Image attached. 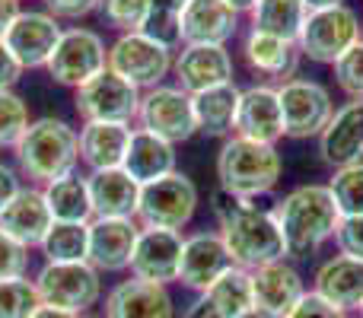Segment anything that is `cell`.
I'll list each match as a JSON object with an SVG mask.
<instances>
[{"label": "cell", "mask_w": 363, "mask_h": 318, "mask_svg": "<svg viewBox=\"0 0 363 318\" xmlns=\"http://www.w3.org/2000/svg\"><path fill=\"white\" fill-rule=\"evenodd\" d=\"M182 318H220V315H217V309L207 302V296L198 293V296H194V302L185 309V315H182Z\"/></svg>", "instance_id": "cell-46"}, {"label": "cell", "mask_w": 363, "mask_h": 318, "mask_svg": "<svg viewBox=\"0 0 363 318\" xmlns=\"http://www.w3.org/2000/svg\"><path fill=\"white\" fill-rule=\"evenodd\" d=\"M242 57L255 74L284 83V80H290V76H296V67H300L303 55H300V48H296V42L249 29L242 38Z\"/></svg>", "instance_id": "cell-27"}, {"label": "cell", "mask_w": 363, "mask_h": 318, "mask_svg": "<svg viewBox=\"0 0 363 318\" xmlns=\"http://www.w3.org/2000/svg\"><path fill=\"white\" fill-rule=\"evenodd\" d=\"M32 283L45 306L74 315H86L102 300V274L89 261H45Z\"/></svg>", "instance_id": "cell-6"}, {"label": "cell", "mask_w": 363, "mask_h": 318, "mask_svg": "<svg viewBox=\"0 0 363 318\" xmlns=\"http://www.w3.org/2000/svg\"><path fill=\"white\" fill-rule=\"evenodd\" d=\"M277 99L284 112V137L309 140L319 137L335 115V102L328 86L309 76H290L277 83Z\"/></svg>", "instance_id": "cell-9"}, {"label": "cell", "mask_w": 363, "mask_h": 318, "mask_svg": "<svg viewBox=\"0 0 363 318\" xmlns=\"http://www.w3.org/2000/svg\"><path fill=\"white\" fill-rule=\"evenodd\" d=\"M182 242L185 236L172 229H144L140 226L138 245L131 255V277L134 280L160 283L169 287L179 280V261H182Z\"/></svg>", "instance_id": "cell-17"}, {"label": "cell", "mask_w": 363, "mask_h": 318, "mask_svg": "<svg viewBox=\"0 0 363 318\" xmlns=\"http://www.w3.org/2000/svg\"><path fill=\"white\" fill-rule=\"evenodd\" d=\"M26 127H29L26 99L13 89H0V150H16Z\"/></svg>", "instance_id": "cell-35"}, {"label": "cell", "mask_w": 363, "mask_h": 318, "mask_svg": "<svg viewBox=\"0 0 363 318\" xmlns=\"http://www.w3.org/2000/svg\"><path fill=\"white\" fill-rule=\"evenodd\" d=\"M360 42H363V38H360Z\"/></svg>", "instance_id": "cell-54"}, {"label": "cell", "mask_w": 363, "mask_h": 318, "mask_svg": "<svg viewBox=\"0 0 363 318\" xmlns=\"http://www.w3.org/2000/svg\"><path fill=\"white\" fill-rule=\"evenodd\" d=\"M252 280V318H287L306 293V280L294 264L284 261L249 271Z\"/></svg>", "instance_id": "cell-13"}, {"label": "cell", "mask_w": 363, "mask_h": 318, "mask_svg": "<svg viewBox=\"0 0 363 318\" xmlns=\"http://www.w3.org/2000/svg\"><path fill=\"white\" fill-rule=\"evenodd\" d=\"M284 175V159L277 147L255 144L245 137H226L217 153V188L242 200H258L274 191Z\"/></svg>", "instance_id": "cell-4"}, {"label": "cell", "mask_w": 363, "mask_h": 318, "mask_svg": "<svg viewBox=\"0 0 363 318\" xmlns=\"http://www.w3.org/2000/svg\"><path fill=\"white\" fill-rule=\"evenodd\" d=\"M313 293H319L325 302H332L341 312H360L363 306V261L347 255H332L315 268Z\"/></svg>", "instance_id": "cell-24"}, {"label": "cell", "mask_w": 363, "mask_h": 318, "mask_svg": "<svg viewBox=\"0 0 363 318\" xmlns=\"http://www.w3.org/2000/svg\"><path fill=\"white\" fill-rule=\"evenodd\" d=\"M328 191L341 217H363V159L335 169L328 178Z\"/></svg>", "instance_id": "cell-34"}, {"label": "cell", "mask_w": 363, "mask_h": 318, "mask_svg": "<svg viewBox=\"0 0 363 318\" xmlns=\"http://www.w3.org/2000/svg\"><path fill=\"white\" fill-rule=\"evenodd\" d=\"M74 108L83 118V125L86 121H125V125H131V121H138L140 89L121 80L112 70H102L99 76L74 89Z\"/></svg>", "instance_id": "cell-12"}, {"label": "cell", "mask_w": 363, "mask_h": 318, "mask_svg": "<svg viewBox=\"0 0 363 318\" xmlns=\"http://www.w3.org/2000/svg\"><path fill=\"white\" fill-rule=\"evenodd\" d=\"M226 6H233V10L239 13V16H242V13H249L252 6H255V0H223Z\"/></svg>", "instance_id": "cell-51"}, {"label": "cell", "mask_w": 363, "mask_h": 318, "mask_svg": "<svg viewBox=\"0 0 363 318\" xmlns=\"http://www.w3.org/2000/svg\"><path fill=\"white\" fill-rule=\"evenodd\" d=\"M140 223L134 217H93L89 220V251L86 261L99 274H121L131 268Z\"/></svg>", "instance_id": "cell-15"}, {"label": "cell", "mask_w": 363, "mask_h": 318, "mask_svg": "<svg viewBox=\"0 0 363 318\" xmlns=\"http://www.w3.org/2000/svg\"><path fill=\"white\" fill-rule=\"evenodd\" d=\"M140 32H144L147 38H153L157 45H163V48H169L172 55L182 48V23L179 16H172V13H147L144 25H140Z\"/></svg>", "instance_id": "cell-39"}, {"label": "cell", "mask_w": 363, "mask_h": 318, "mask_svg": "<svg viewBox=\"0 0 363 318\" xmlns=\"http://www.w3.org/2000/svg\"><path fill=\"white\" fill-rule=\"evenodd\" d=\"M51 226H55V217H51L45 191L38 185H23L16 198L0 210V229L26 249H38Z\"/></svg>", "instance_id": "cell-20"}, {"label": "cell", "mask_w": 363, "mask_h": 318, "mask_svg": "<svg viewBox=\"0 0 363 318\" xmlns=\"http://www.w3.org/2000/svg\"><path fill=\"white\" fill-rule=\"evenodd\" d=\"M335 245H338V255L363 261V217H341L335 229Z\"/></svg>", "instance_id": "cell-41"}, {"label": "cell", "mask_w": 363, "mask_h": 318, "mask_svg": "<svg viewBox=\"0 0 363 318\" xmlns=\"http://www.w3.org/2000/svg\"><path fill=\"white\" fill-rule=\"evenodd\" d=\"M201 296H207V302L217 309L220 318H252V280H249V271L236 268V264H233L230 271H223V274H220Z\"/></svg>", "instance_id": "cell-32"}, {"label": "cell", "mask_w": 363, "mask_h": 318, "mask_svg": "<svg viewBox=\"0 0 363 318\" xmlns=\"http://www.w3.org/2000/svg\"><path fill=\"white\" fill-rule=\"evenodd\" d=\"M239 96H242V89H239L236 83H223V86L194 93L191 108H194V125H198V131L207 134V137H223V140L233 137Z\"/></svg>", "instance_id": "cell-29"}, {"label": "cell", "mask_w": 363, "mask_h": 318, "mask_svg": "<svg viewBox=\"0 0 363 318\" xmlns=\"http://www.w3.org/2000/svg\"><path fill=\"white\" fill-rule=\"evenodd\" d=\"M185 4L188 0H147V6H150L153 13H172V16H182Z\"/></svg>", "instance_id": "cell-48"}, {"label": "cell", "mask_w": 363, "mask_h": 318, "mask_svg": "<svg viewBox=\"0 0 363 318\" xmlns=\"http://www.w3.org/2000/svg\"><path fill=\"white\" fill-rule=\"evenodd\" d=\"M357 318H363V306H360V312H357Z\"/></svg>", "instance_id": "cell-53"}, {"label": "cell", "mask_w": 363, "mask_h": 318, "mask_svg": "<svg viewBox=\"0 0 363 318\" xmlns=\"http://www.w3.org/2000/svg\"><path fill=\"white\" fill-rule=\"evenodd\" d=\"M332 74L347 99H363V42H357L332 64Z\"/></svg>", "instance_id": "cell-38"}, {"label": "cell", "mask_w": 363, "mask_h": 318, "mask_svg": "<svg viewBox=\"0 0 363 318\" xmlns=\"http://www.w3.org/2000/svg\"><path fill=\"white\" fill-rule=\"evenodd\" d=\"M277 220L284 242H287L290 258H306L319 251L325 242L335 239V229L341 223V213L335 207V198L328 185L309 181V185H296L287 191L274 207H271Z\"/></svg>", "instance_id": "cell-2"}, {"label": "cell", "mask_w": 363, "mask_h": 318, "mask_svg": "<svg viewBox=\"0 0 363 318\" xmlns=\"http://www.w3.org/2000/svg\"><path fill=\"white\" fill-rule=\"evenodd\" d=\"M19 76H23V67H19V61L10 55L4 38H0V89H13Z\"/></svg>", "instance_id": "cell-45"}, {"label": "cell", "mask_w": 363, "mask_h": 318, "mask_svg": "<svg viewBox=\"0 0 363 318\" xmlns=\"http://www.w3.org/2000/svg\"><path fill=\"white\" fill-rule=\"evenodd\" d=\"M319 157L328 169H341L363 159V99H347L335 108L332 121L319 134Z\"/></svg>", "instance_id": "cell-21"}, {"label": "cell", "mask_w": 363, "mask_h": 318, "mask_svg": "<svg viewBox=\"0 0 363 318\" xmlns=\"http://www.w3.org/2000/svg\"><path fill=\"white\" fill-rule=\"evenodd\" d=\"M45 13H51L55 19H83L99 6V0H42Z\"/></svg>", "instance_id": "cell-43"}, {"label": "cell", "mask_w": 363, "mask_h": 318, "mask_svg": "<svg viewBox=\"0 0 363 318\" xmlns=\"http://www.w3.org/2000/svg\"><path fill=\"white\" fill-rule=\"evenodd\" d=\"M61 19H55L45 10H19L13 25L6 29L4 45L19 61L23 70H45L57 38H61Z\"/></svg>", "instance_id": "cell-14"}, {"label": "cell", "mask_w": 363, "mask_h": 318, "mask_svg": "<svg viewBox=\"0 0 363 318\" xmlns=\"http://www.w3.org/2000/svg\"><path fill=\"white\" fill-rule=\"evenodd\" d=\"M121 169H125L138 185H147V181L163 178V175H169V172H176L179 169L176 144H169V140L144 131V127H134Z\"/></svg>", "instance_id": "cell-26"}, {"label": "cell", "mask_w": 363, "mask_h": 318, "mask_svg": "<svg viewBox=\"0 0 363 318\" xmlns=\"http://www.w3.org/2000/svg\"><path fill=\"white\" fill-rule=\"evenodd\" d=\"M96 13L102 16V23L118 29L121 35V32H140L150 6H147V0H99Z\"/></svg>", "instance_id": "cell-37"}, {"label": "cell", "mask_w": 363, "mask_h": 318, "mask_svg": "<svg viewBox=\"0 0 363 318\" xmlns=\"http://www.w3.org/2000/svg\"><path fill=\"white\" fill-rule=\"evenodd\" d=\"M198 185L188 178L185 172H169L157 181L140 185L138 198V220L144 229H172L182 232L191 223L194 210H198Z\"/></svg>", "instance_id": "cell-5"}, {"label": "cell", "mask_w": 363, "mask_h": 318, "mask_svg": "<svg viewBox=\"0 0 363 318\" xmlns=\"http://www.w3.org/2000/svg\"><path fill=\"white\" fill-rule=\"evenodd\" d=\"M38 306H42V300H38L35 283L29 277L0 280V318H32Z\"/></svg>", "instance_id": "cell-36"}, {"label": "cell", "mask_w": 363, "mask_h": 318, "mask_svg": "<svg viewBox=\"0 0 363 318\" xmlns=\"http://www.w3.org/2000/svg\"><path fill=\"white\" fill-rule=\"evenodd\" d=\"M131 125L125 121H86L80 127V162L89 172L121 169L131 144Z\"/></svg>", "instance_id": "cell-25"}, {"label": "cell", "mask_w": 363, "mask_h": 318, "mask_svg": "<svg viewBox=\"0 0 363 318\" xmlns=\"http://www.w3.org/2000/svg\"><path fill=\"white\" fill-rule=\"evenodd\" d=\"M38 249H42L45 261H86L89 223H55Z\"/></svg>", "instance_id": "cell-33"}, {"label": "cell", "mask_w": 363, "mask_h": 318, "mask_svg": "<svg viewBox=\"0 0 363 318\" xmlns=\"http://www.w3.org/2000/svg\"><path fill=\"white\" fill-rule=\"evenodd\" d=\"M360 38H363L360 16L345 4V6H328V10L309 13L300 29V38H296V48H300V55L309 57V61L332 67Z\"/></svg>", "instance_id": "cell-8"}, {"label": "cell", "mask_w": 363, "mask_h": 318, "mask_svg": "<svg viewBox=\"0 0 363 318\" xmlns=\"http://www.w3.org/2000/svg\"><path fill=\"white\" fill-rule=\"evenodd\" d=\"M239 13L223 0H188L182 10V45H230L239 32Z\"/></svg>", "instance_id": "cell-23"}, {"label": "cell", "mask_w": 363, "mask_h": 318, "mask_svg": "<svg viewBox=\"0 0 363 318\" xmlns=\"http://www.w3.org/2000/svg\"><path fill=\"white\" fill-rule=\"evenodd\" d=\"M48 76L61 86L80 89L102 70H108V45L96 29L86 25H70L61 32L55 51H51L48 64H45Z\"/></svg>", "instance_id": "cell-7"}, {"label": "cell", "mask_w": 363, "mask_h": 318, "mask_svg": "<svg viewBox=\"0 0 363 318\" xmlns=\"http://www.w3.org/2000/svg\"><path fill=\"white\" fill-rule=\"evenodd\" d=\"M176 86L188 96L233 83V55L226 45H182L172 57Z\"/></svg>", "instance_id": "cell-16"}, {"label": "cell", "mask_w": 363, "mask_h": 318, "mask_svg": "<svg viewBox=\"0 0 363 318\" xmlns=\"http://www.w3.org/2000/svg\"><path fill=\"white\" fill-rule=\"evenodd\" d=\"M230 268H233V261H230V251H226L220 232L201 229V232L185 236V242H182V261H179L176 283H182L191 293H204Z\"/></svg>", "instance_id": "cell-19"}, {"label": "cell", "mask_w": 363, "mask_h": 318, "mask_svg": "<svg viewBox=\"0 0 363 318\" xmlns=\"http://www.w3.org/2000/svg\"><path fill=\"white\" fill-rule=\"evenodd\" d=\"M19 10H23L19 0H0V38L6 35V29L13 25V19L19 16Z\"/></svg>", "instance_id": "cell-47"}, {"label": "cell", "mask_w": 363, "mask_h": 318, "mask_svg": "<svg viewBox=\"0 0 363 318\" xmlns=\"http://www.w3.org/2000/svg\"><path fill=\"white\" fill-rule=\"evenodd\" d=\"M16 169L32 185L45 188L64 175L77 172L80 166V131L70 127L64 118H35L29 121L26 134L19 137Z\"/></svg>", "instance_id": "cell-3"}, {"label": "cell", "mask_w": 363, "mask_h": 318, "mask_svg": "<svg viewBox=\"0 0 363 318\" xmlns=\"http://www.w3.org/2000/svg\"><path fill=\"white\" fill-rule=\"evenodd\" d=\"M233 134L255 140V144L277 147V140L284 137V112H281V99H277V86L255 83V86L242 89Z\"/></svg>", "instance_id": "cell-18"}, {"label": "cell", "mask_w": 363, "mask_h": 318, "mask_svg": "<svg viewBox=\"0 0 363 318\" xmlns=\"http://www.w3.org/2000/svg\"><path fill=\"white\" fill-rule=\"evenodd\" d=\"M287 318H347V312H341V309H335L332 302H325L319 293H313V290H306L303 293V300L294 306V312Z\"/></svg>", "instance_id": "cell-42"}, {"label": "cell", "mask_w": 363, "mask_h": 318, "mask_svg": "<svg viewBox=\"0 0 363 318\" xmlns=\"http://www.w3.org/2000/svg\"><path fill=\"white\" fill-rule=\"evenodd\" d=\"M172 51L147 38L144 32H121L108 45V70L138 86L140 93L153 86H163V80L172 74Z\"/></svg>", "instance_id": "cell-10"}, {"label": "cell", "mask_w": 363, "mask_h": 318, "mask_svg": "<svg viewBox=\"0 0 363 318\" xmlns=\"http://www.w3.org/2000/svg\"><path fill=\"white\" fill-rule=\"evenodd\" d=\"M211 210L217 217V232L236 268L258 271L264 264L290 258L274 213L262 210L255 200H242L236 194L223 191V188H213Z\"/></svg>", "instance_id": "cell-1"}, {"label": "cell", "mask_w": 363, "mask_h": 318, "mask_svg": "<svg viewBox=\"0 0 363 318\" xmlns=\"http://www.w3.org/2000/svg\"><path fill=\"white\" fill-rule=\"evenodd\" d=\"M245 16H249L255 32H268V35L296 42L309 10L303 0H255V6Z\"/></svg>", "instance_id": "cell-31"}, {"label": "cell", "mask_w": 363, "mask_h": 318, "mask_svg": "<svg viewBox=\"0 0 363 318\" xmlns=\"http://www.w3.org/2000/svg\"><path fill=\"white\" fill-rule=\"evenodd\" d=\"M138 127L169 140V144H185V140H191L194 134H198L191 96L179 86H169V83L140 93Z\"/></svg>", "instance_id": "cell-11"}, {"label": "cell", "mask_w": 363, "mask_h": 318, "mask_svg": "<svg viewBox=\"0 0 363 318\" xmlns=\"http://www.w3.org/2000/svg\"><path fill=\"white\" fill-rule=\"evenodd\" d=\"M29 274V249L0 229V280H16Z\"/></svg>", "instance_id": "cell-40"}, {"label": "cell", "mask_w": 363, "mask_h": 318, "mask_svg": "<svg viewBox=\"0 0 363 318\" xmlns=\"http://www.w3.org/2000/svg\"><path fill=\"white\" fill-rule=\"evenodd\" d=\"M83 318H106V315H83Z\"/></svg>", "instance_id": "cell-52"}, {"label": "cell", "mask_w": 363, "mask_h": 318, "mask_svg": "<svg viewBox=\"0 0 363 318\" xmlns=\"http://www.w3.org/2000/svg\"><path fill=\"white\" fill-rule=\"evenodd\" d=\"M306 4V10H328V6H345V0H303Z\"/></svg>", "instance_id": "cell-50"}, {"label": "cell", "mask_w": 363, "mask_h": 318, "mask_svg": "<svg viewBox=\"0 0 363 318\" xmlns=\"http://www.w3.org/2000/svg\"><path fill=\"white\" fill-rule=\"evenodd\" d=\"M48 210L55 217V223H89L93 220V204H89V185L86 175L70 172L64 178L51 181L42 188Z\"/></svg>", "instance_id": "cell-30"}, {"label": "cell", "mask_w": 363, "mask_h": 318, "mask_svg": "<svg viewBox=\"0 0 363 318\" xmlns=\"http://www.w3.org/2000/svg\"><path fill=\"white\" fill-rule=\"evenodd\" d=\"M32 318H83V315H74V312H64V309H55V306H38L35 312H32Z\"/></svg>", "instance_id": "cell-49"}, {"label": "cell", "mask_w": 363, "mask_h": 318, "mask_svg": "<svg viewBox=\"0 0 363 318\" xmlns=\"http://www.w3.org/2000/svg\"><path fill=\"white\" fill-rule=\"evenodd\" d=\"M93 217H134L138 213L140 185L125 169H102L86 175Z\"/></svg>", "instance_id": "cell-28"}, {"label": "cell", "mask_w": 363, "mask_h": 318, "mask_svg": "<svg viewBox=\"0 0 363 318\" xmlns=\"http://www.w3.org/2000/svg\"><path fill=\"white\" fill-rule=\"evenodd\" d=\"M106 318H176V300L169 287L128 277L106 293Z\"/></svg>", "instance_id": "cell-22"}, {"label": "cell", "mask_w": 363, "mask_h": 318, "mask_svg": "<svg viewBox=\"0 0 363 318\" xmlns=\"http://www.w3.org/2000/svg\"><path fill=\"white\" fill-rule=\"evenodd\" d=\"M19 188H23V175H19V169L10 166V162H0V210L16 198Z\"/></svg>", "instance_id": "cell-44"}]
</instances>
